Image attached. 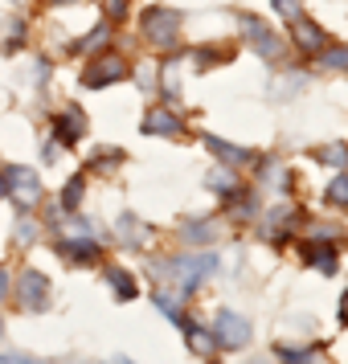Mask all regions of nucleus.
I'll return each instance as SVG.
<instances>
[{"mask_svg": "<svg viewBox=\"0 0 348 364\" xmlns=\"http://www.w3.org/2000/svg\"><path fill=\"white\" fill-rule=\"evenodd\" d=\"M0 364H41V360H29V356H0Z\"/></svg>", "mask_w": 348, "mask_h": 364, "instance_id": "obj_28", "label": "nucleus"}, {"mask_svg": "<svg viewBox=\"0 0 348 364\" xmlns=\"http://www.w3.org/2000/svg\"><path fill=\"white\" fill-rule=\"evenodd\" d=\"M324 197L332 200V205H348V176H336V181L328 184V193Z\"/></svg>", "mask_w": 348, "mask_h": 364, "instance_id": "obj_18", "label": "nucleus"}, {"mask_svg": "<svg viewBox=\"0 0 348 364\" xmlns=\"http://www.w3.org/2000/svg\"><path fill=\"white\" fill-rule=\"evenodd\" d=\"M62 254L74 258V262H90V258H99V242L90 237V233H78V237H62Z\"/></svg>", "mask_w": 348, "mask_h": 364, "instance_id": "obj_9", "label": "nucleus"}, {"mask_svg": "<svg viewBox=\"0 0 348 364\" xmlns=\"http://www.w3.org/2000/svg\"><path fill=\"white\" fill-rule=\"evenodd\" d=\"M275 9H279V13H283L287 21L299 17V0H275Z\"/></svg>", "mask_w": 348, "mask_h": 364, "instance_id": "obj_26", "label": "nucleus"}, {"mask_svg": "<svg viewBox=\"0 0 348 364\" xmlns=\"http://www.w3.org/2000/svg\"><path fill=\"white\" fill-rule=\"evenodd\" d=\"M209 188H217V193H233V176L217 168V172H209Z\"/></svg>", "mask_w": 348, "mask_h": 364, "instance_id": "obj_21", "label": "nucleus"}, {"mask_svg": "<svg viewBox=\"0 0 348 364\" xmlns=\"http://www.w3.org/2000/svg\"><path fill=\"white\" fill-rule=\"evenodd\" d=\"M217 344L246 348L250 344V319H242L238 311H221L217 315Z\"/></svg>", "mask_w": 348, "mask_h": 364, "instance_id": "obj_3", "label": "nucleus"}, {"mask_svg": "<svg viewBox=\"0 0 348 364\" xmlns=\"http://www.w3.org/2000/svg\"><path fill=\"white\" fill-rule=\"evenodd\" d=\"M123 9H127V0H107V17H111V21L127 17V13H123Z\"/></svg>", "mask_w": 348, "mask_h": 364, "instance_id": "obj_27", "label": "nucleus"}, {"mask_svg": "<svg viewBox=\"0 0 348 364\" xmlns=\"http://www.w3.org/2000/svg\"><path fill=\"white\" fill-rule=\"evenodd\" d=\"M213 233H217L213 221H197V225H189V230H184V237H189V242H205V237H213Z\"/></svg>", "mask_w": 348, "mask_h": 364, "instance_id": "obj_20", "label": "nucleus"}, {"mask_svg": "<svg viewBox=\"0 0 348 364\" xmlns=\"http://www.w3.org/2000/svg\"><path fill=\"white\" fill-rule=\"evenodd\" d=\"M107 37H111V33H107V25H99V29H95L90 37H83V41H78V50H99Z\"/></svg>", "mask_w": 348, "mask_h": 364, "instance_id": "obj_23", "label": "nucleus"}, {"mask_svg": "<svg viewBox=\"0 0 348 364\" xmlns=\"http://www.w3.org/2000/svg\"><path fill=\"white\" fill-rule=\"evenodd\" d=\"M189 344L197 348L201 356H209V352L217 348V340H213V336H205V331H197V328H193V331H189Z\"/></svg>", "mask_w": 348, "mask_h": 364, "instance_id": "obj_19", "label": "nucleus"}, {"mask_svg": "<svg viewBox=\"0 0 348 364\" xmlns=\"http://www.w3.org/2000/svg\"><path fill=\"white\" fill-rule=\"evenodd\" d=\"M144 132H148V135H176V132H181V123L168 115V111H148V119H144Z\"/></svg>", "mask_w": 348, "mask_h": 364, "instance_id": "obj_13", "label": "nucleus"}, {"mask_svg": "<svg viewBox=\"0 0 348 364\" xmlns=\"http://www.w3.org/2000/svg\"><path fill=\"white\" fill-rule=\"evenodd\" d=\"M324 66H332V70H348V50H324Z\"/></svg>", "mask_w": 348, "mask_h": 364, "instance_id": "obj_22", "label": "nucleus"}, {"mask_svg": "<svg viewBox=\"0 0 348 364\" xmlns=\"http://www.w3.org/2000/svg\"><path fill=\"white\" fill-rule=\"evenodd\" d=\"M291 37H295L299 50H307V53H315V50L328 46V41H324V29L312 25V21H303V17H291Z\"/></svg>", "mask_w": 348, "mask_h": 364, "instance_id": "obj_8", "label": "nucleus"}, {"mask_svg": "<svg viewBox=\"0 0 348 364\" xmlns=\"http://www.w3.org/2000/svg\"><path fill=\"white\" fill-rule=\"evenodd\" d=\"M115 78H127V62L115 58V53H107V58H99V62H90L86 74H83L86 86H107V82H115Z\"/></svg>", "mask_w": 348, "mask_h": 364, "instance_id": "obj_5", "label": "nucleus"}, {"mask_svg": "<svg viewBox=\"0 0 348 364\" xmlns=\"http://www.w3.org/2000/svg\"><path fill=\"white\" fill-rule=\"evenodd\" d=\"M17 295L29 311H41V307L50 303V282H46V274H41V270H25L21 282H17Z\"/></svg>", "mask_w": 348, "mask_h": 364, "instance_id": "obj_4", "label": "nucleus"}, {"mask_svg": "<svg viewBox=\"0 0 348 364\" xmlns=\"http://www.w3.org/2000/svg\"><path fill=\"white\" fill-rule=\"evenodd\" d=\"M315 160H320V164L340 168V164L348 160V148H344V144H328V148H315Z\"/></svg>", "mask_w": 348, "mask_h": 364, "instance_id": "obj_16", "label": "nucleus"}, {"mask_svg": "<svg viewBox=\"0 0 348 364\" xmlns=\"http://www.w3.org/2000/svg\"><path fill=\"white\" fill-rule=\"evenodd\" d=\"M115 364H132V360H127V356H115Z\"/></svg>", "mask_w": 348, "mask_h": 364, "instance_id": "obj_32", "label": "nucleus"}, {"mask_svg": "<svg viewBox=\"0 0 348 364\" xmlns=\"http://www.w3.org/2000/svg\"><path fill=\"white\" fill-rule=\"evenodd\" d=\"M83 132H86V115L78 107H66V111L58 115V139H62V144H74Z\"/></svg>", "mask_w": 348, "mask_h": 364, "instance_id": "obj_10", "label": "nucleus"}, {"mask_svg": "<svg viewBox=\"0 0 348 364\" xmlns=\"http://www.w3.org/2000/svg\"><path fill=\"white\" fill-rule=\"evenodd\" d=\"M119 237H123V246L144 250V246L152 242V230H144V225H139L132 213H127V217H119Z\"/></svg>", "mask_w": 348, "mask_h": 364, "instance_id": "obj_11", "label": "nucleus"}, {"mask_svg": "<svg viewBox=\"0 0 348 364\" xmlns=\"http://www.w3.org/2000/svg\"><path fill=\"white\" fill-rule=\"evenodd\" d=\"M78 197H83V176H74L66 184V193H62V213H74L78 209Z\"/></svg>", "mask_w": 348, "mask_h": 364, "instance_id": "obj_17", "label": "nucleus"}, {"mask_svg": "<svg viewBox=\"0 0 348 364\" xmlns=\"http://www.w3.org/2000/svg\"><path fill=\"white\" fill-rule=\"evenodd\" d=\"M144 37H148L152 46H176V37H181V17L172 13V9H148L144 13Z\"/></svg>", "mask_w": 348, "mask_h": 364, "instance_id": "obj_1", "label": "nucleus"}, {"mask_svg": "<svg viewBox=\"0 0 348 364\" xmlns=\"http://www.w3.org/2000/svg\"><path fill=\"white\" fill-rule=\"evenodd\" d=\"M340 319L348 323V295H344V307H340Z\"/></svg>", "mask_w": 348, "mask_h": 364, "instance_id": "obj_30", "label": "nucleus"}, {"mask_svg": "<svg viewBox=\"0 0 348 364\" xmlns=\"http://www.w3.org/2000/svg\"><path fill=\"white\" fill-rule=\"evenodd\" d=\"M242 33H246V41L254 46V50L263 53V58H279L283 53V41L270 29H266L263 21H254V17H242Z\"/></svg>", "mask_w": 348, "mask_h": 364, "instance_id": "obj_6", "label": "nucleus"}, {"mask_svg": "<svg viewBox=\"0 0 348 364\" xmlns=\"http://www.w3.org/2000/svg\"><path fill=\"white\" fill-rule=\"evenodd\" d=\"M4 181H9V188H13L17 200H25V205L41 197V181H37V172H29V168H9Z\"/></svg>", "mask_w": 348, "mask_h": 364, "instance_id": "obj_7", "label": "nucleus"}, {"mask_svg": "<svg viewBox=\"0 0 348 364\" xmlns=\"http://www.w3.org/2000/svg\"><path fill=\"white\" fill-rule=\"evenodd\" d=\"M4 291H9V274L0 270V299H4Z\"/></svg>", "mask_w": 348, "mask_h": 364, "instance_id": "obj_29", "label": "nucleus"}, {"mask_svg": "<svg viewBox=\"0 0 348 364\" xmlns=\"http://www.w3.org/2000/svg\"><path fill=\"white\" fill-rule=\"evenodd\" d=\"M205 148L213 151V156H221V160H230V164H246V160H254L246 148H233V144H226V139H213V135H205Z\"/></svg>", "mask_w": 348, "mask_h": 364, "instance_id": "obj_12", "label": "nucleus"}, {"mask_svg": "<svg viewBox=\"0 0 348 364\" xmlns=\"http://www.w3.org/2000/svg\"><path fill=\"white\" fill-rule=\"evenodd\" d=\"M303 254H307V262H312L320 274H332V270H336V250L332 246H303Z\"/></svg>", "mask_w": 348, "mask_h": 364, "instance_id": "obj_14", "label": "nucleus"}, {"mask_svg": "<svg viewBox=\"0 0 348 364\" xmlns=\"http://www.w3.org/2000/svg\"><path fill=\"white\" fill-rule=\"evenodd\" d=\"M279 356H283L287 364H307V360L315 356V352H295V348H279Z\"/></svg>", "mask_w": 348, "mask_h": 364, "instance_id": "obj_24", "label": "nucleus"}, {"mask_svg": "<svg viewBox=\"0 0 348 364\" xmlns=\"http://www.w3.org/2000/svg\"><path fill=\"white\" fill-rule=\"evenodd\" d=\"M4 193H9V181H4V176H0V197H4Z\"/></svg>", "mask_w": 348, "mask_h": 364, "instance_id": "obj_31", "label": "nucleus"}, {"mask_svg": "<svg viewBox=\"0 0 348 364\" xmlns=\"http://www.w3.org/2000/svg\"><path fill=\"white\" fill-rule=\"evenodd\" d=\"M107 282L115 287V295H119V299H135V291H139V287H135V279L127 274V270H107Z\"/></svg>", "mask_w": 348, "mask_h": 364, "instance_id": "obj_15", "label": "nucleus"}, {"mask_svg": "<svg viewBox=\"0 0 348 364\" xmlns=\"http://www.w3.org/2000/svg\"><path fill=\"white\" fill-rule=\"evenodd\" d=\"M33 237H37V225H33V221H25V217H21V221H17V242H25V246H29Z\"/></svg>", "mask_w": 348, "mask_h": 364, "instance_id": "obj_25", "label": "nucleus"}, {"mask_svg": "<svg viewBox=\"0 0 348 364\" xmlns=\"http://www.w3.org/2000/svg\"><path fill=\"white\" fill-rule=\"evenodd\" d=\"M213 270H217L213 254H197V258H176V262H172V274L181 279L184 291H193V287H197L205 274H213Z\"/></svg>", "mask_w": 348, "mask_h": 364, "instance_id": "obj_2", "label": "nucleus"}]
</instances>
